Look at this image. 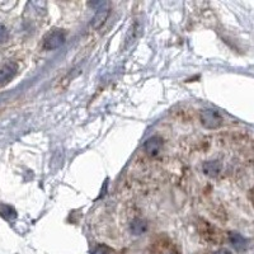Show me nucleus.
I'll return each instance as SVG.
<instances>
[{"label": "nucleus", "mask_w": 254, "mask_h": 254, "mask_svg": "<svg viewBox=\"0 0 254 254\" xmlns=\"http://www.w3.org/2000/svg\"><path fill=\"white\" fill-rule=\"evenodd\" d=\"M17 70H18V66H17L16 62H7V64H4L0 68V85L9 83L14 78V75H16Z\"/></svg>", "instance_id": "obj_5"}, {"label": "nucleus", "mask_w": 254, "mask_h": 254, "mask_svg": "<svg viewBox=\"0 0 254 254\" xmlns=\"http://www.w3.org/2000/svg\"><path fill=\"white\" fill-rule=\"evenodd\" d=\"M198 229H199V233H201V235H202L203 238L206 239L207 241H211V243H217V241H220V239H221V234H220L219 230H217L215 226L211 225L210 222L201 220V222H199V225H198Z\"/></svg>", "instance_id": "obj_3"}, {"label": "nucleus", "mask_w": 254, "mask_h": 254, "mask_svg": "<svg viewBox=\"0 0 254 254\" xmlns=\"http://www.w3.org/2000/svg\"><path fill=\"white\" fill-rule=\"evenodd\" d=\"M65 42V35L62 31L60 29H55L52 32L48 33L47 36L43 39V48L47 50V51H51V50H56Z\"/></svg>", "instance_id": "obj_2"}, {"label": "nucleus", "mask_w": 254, "mask_h": 254, "mask_svg": "<svg viewBox=\"0 0 254 254\" xmlns=\"http://www.w3.org/2000/svg\"><path fill=\"white\" fill-rule=\"evenodd\" d=\"M144 149L146 154L150 155V156L158 155L163 149V138L159 137V136H153V137L148 138L144 144Z\"/></svg>", "instance_id": "obj_4"}, {"label": "nucleus", "mask_w": 254, "mask_h": 254, "mask_svg": "<svg viewBox=\"0 0 254 254\" xmlns=\"http://www.w3.org/2000/svg\"><path fill=\"white\" fill-rule=\"evenodd\" d=\"M213 254H232V252L228 251V249H220V251L215 252V253Z\"/></svg>", "instance_id": "obj_13"}, {"label": "nucleus", "mask_w": 254, "mask_h": 254, "mask_svg": "<svg viewBox=\"0 0 254 254\" xmlns=\"http://www.w3.org/2000/svg\"><path fill=\"white\" fill-rule=\"evenodd\" d=\"M0 216H1L3 219L7 220V221H13L17 217V213L16 210L12 206L1 203V205H0Z\"/></svg>", "instance_id": "obj_10"}, {"label": "nucleus", "mask_w": 254, "mask_h": 254, "mask_svg": "<svg viewBox=\"0 0 254 254\" xmlns=\"http://www.w3.org/2000/svg\"><path fill=\"white\" fill-rule=\"evenodd\" d=\"M93 254H115V252H113L110 247H107V245H98V247L94 249Z\"/></svg>", "instance_id": "obj_11"}, {"label": "nucleus", "mask_w": 254, "mask_h": 254, "mask_svg": "<svg viewBox=\"0 0 254 254\" xmlns=\"http://www.w3.org/2000/svg\"><path fill=\"white\" fill-rule=\"evenodd\" d=\"M229 241H230V244H232L236 251H244V249H247V239L241 234H239V233H230V234H229Z\"/></svg>", "instance_id": "obj_6"}, {"label": "nucleus", "mask_w": 254, "mask_h": 254, "mask_svg": "<svg viewBox=\"0 0 254 254\" xmlns=\"http://www.w3.org/2000/svg\"><path fill=\"white\" fill-rule=\"evenodd\" d=\"M251 197H252V201H253V203H254V190L252 191V193H251Z\"/></svg>", "instance_id": "obj_14"}, {"label": "nucleus", "mask_w": 254, "mask_h": 254, "mask_svg": "<svg viewBox=\"0 0 254 254\" xmlns=\"http://www.w3.org/2000/svg\"><path fill=\"white\" fill-rule=\"evenodd\" d=\"M199 121L203 125V127H206L209 130L219 129L222 125V117L217 111L215 110H202L199 113Z\"/></svg>", "instance_id": "obj_1"}, {"label": "nucleus", "mask_w": 254, "mask_h": 254, "mask_svg": "<svg viewBox=\"0 0 254 254\" xmlns=\"http://www.w3.org/2000/svg\"><path fill=\"white\" fill-rule=\"evenodd\" d=\"M222 164L219 160H210L203 164V172L209 177H216L221 172Z\"/></svg>", "instance_id": "obj_7"}, {"label": "nucleus", "mask_w": 254, "mask_h": 254, "mask_svg": "<svg viewBox=\"0 0 254 254\" xmlns=\"http://www.w3.org/2000/svg\"><path fill=\"white\" fill-rule=\"evenodd\" d=\"M108 14H110V10L104 7L97 10L96 16H94V18H93V23H92L94 28H99V27L102 26L104 22H106Z\"/></svg>", "instance_id": "obj_9"}, {"label": "nucleus", "mask_w": 254, "mask_h": 254, "mask_svg": "<svg viewBox=\"0 0 254 254\" xmlns=\"http://www.w3.org/2000/svg\"><path fill=\"white\" fill-rule=\"evenodd\" d=\"M146 229H148V224H146L145 220L140 219V217H136V219L132 220V222L130 224V232H131V234L136 235V236L144 234V233L146 232Z\"/></svg>", "instance_id": "obj_8"}, {"label": "nucleus", "mask_w": 254, "mask_h": 254, "mask_svg": "<svg viewBox=\"0 0 254 254\" xmlns=\"http://www.w3.org/2000/svg\"><path fill=\"white\" fill-rule=\"evenodd\" d=\"M167 254H177V253H167Z\"/></svg>", "instance_id": "obj_15"}, {"label": "nucleus", "mask_w": 254, "mask_h": 254, "mask_svg": "<svg viewBox=\"0 0 254 254\" xmlns=\"http://www.w3.org/2000/svg\"><path fill=\"white\" fill-rule=\"evenodd\" d=\"M8 39H9V31L7 29V27L0 24V43L7 42Z\"/></svg>", "instance_id": "obj_12"}]
</instances>
